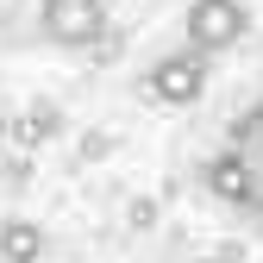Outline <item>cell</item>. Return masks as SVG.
<instances>
[{
    "mask_svg": "<svg viewBox=\"0 0 263 263\" xmlns=\"http://www.w3.org/2000/svg\"><path fill=\"white\" fill-rule=\"evenodd\" d=\"M207 188L219 194V201H232V207H251V182H245V163H238L232 151H219V157L207 163Z\"/></svg>",
    "mask_w": 263,
    "mask_h": 263,
    "instance_id": "obj_6",
    "label": "cell"
},
{
    "mask_svg": "<svg viewBox=\"0 0 263 263\" xmlns=\"http://www.w3.org/2000/svg\"><path fill=\"white\" fill-rule=\"evenodd\" d=\"M182 31H188V50L219 57V50H232L251 31V13H245V0H188Z\"/></svg>",
    "mask_w": 263,
    "mask_h": 263,
    "instance_id": "obj_1",
    "label": "cell"
},
{
    "mask_svg": "<svg viewBox=\"0 0 263 263\" xmlns=\"http://www.w3.org/2000/svg\"><path fill=\"white\" fill-rule=\"evenodd\" d=\"M226 151L245 163V182H251V207H245V213L263 219V101H257L251 113L232 119V138H226Z\"/></svg>",
    "mask_w": 263,
    "mask_h": 263,
    "instance_id": "obj_4",
    "label": "cell"
},
{
    "mask_svg": "<svg viewBox=\"0 0 263 263\" xmlns=\"http://www.w3.org/2000/svg\"><path fill=\"white\" fill-rule=\"evenodd\" d=\"M38 31L63 50H88L107 31V0H44L38 7Z\"/></svg>",
    "mask_w": 263,
    "mask_h": 263,
    "instance_id": "obj_2",
    "label": "cell"
},
{
    "mask_svg": "<svg viewBox=\"0 0 263 263\" xmlns=\"http://www.w3.org/2000/svg\"><path fill=\"white\" fill-rule=\"evenodd\" d=\"M151 94L163 107H194L207 94V57L201 50H170L151 63Z\"/></svg>",
    "mask_w": 263,
    "mask_h": 263,
    "instance_id": "obj_3",
    "label": "cell"
},
{
    "mask_svg": "<svg viewBox=\"0 0 263 263\" xmlns=\"http://www.w3.org/2000/svg\"><path fill=\"white\" fill-rule=\"evenodd\" d=\"M38 257H44V226L0 219V263H38Z\"/></svg>",
    "mask_w": 263,
    "mask_h": 263,
    "instance_id": "obj_5",
    "label": "cell"
}]
</instances>
